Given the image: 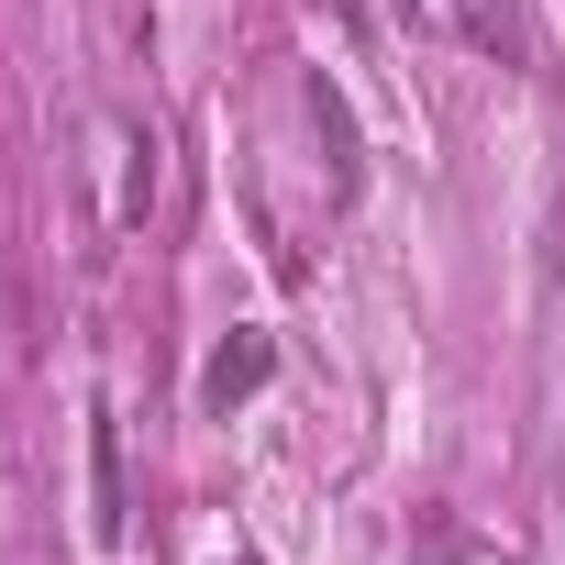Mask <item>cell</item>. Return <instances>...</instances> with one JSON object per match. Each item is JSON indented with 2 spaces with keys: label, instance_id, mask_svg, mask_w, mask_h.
Wrapping results in <instances>:
<instances>
[{
  "label": "cell",
  "instance_id": "1",
  "mask_svg": "<svg viewBox=\"0 0 565 565\" xmlns=\"http://www.w3.org/2000/svg\"><path fill=\"white\" fill-rule=\"evenodd\" d=\"M266 366H277V344H266V333H244V344H222V355L200 366V399H211V411H233V399H255V388H266Z\"/></svg>",
  "mask_w": 565,
  "mask_h": 565
},
{
  "label": "cell",
  "instance_id": "2",
  "mask_svg": "<svg viewBox=\"0 0 565 565\" xmlns=\"http://www.w3.org/2000/svg\"><path fill=\"white\" fill-rule=\"evenodd\" d=\"M466 34L477 45H510V0H466Z\"/></svg>",
  "mask_w": 565,
  "mask_h": 565
}]
</instances>
